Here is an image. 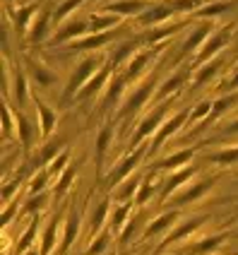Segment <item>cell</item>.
<instances>
[{
    "label": "cell",
    "mask_w": 238,
    "mask_h": 255,
    "mask_svg": "<svg viewBox=\"0 0 238 255\" xmlns=\"http://www.w3.org/2000/svg\"><path fill=\"white\" fill-rule=\"evenodd\" d=\"M226 10H231V2H214V5H207V7H202L200 14L202 17H212V14H222Z\"/></svg>",
    "instance_id": "cell-35"
},
{
    "label": "cell",
    "mask_w": 238,
    "mask_h": 255,
    "mask_svg": "<svg viewBox=\"0 0 238 255\" xmlns=\"http://www.w3.org/2000/svg\"><path fill=\"white\" fill-rule=\"evenodd\" d=\"M17 128H19V137H22V144L24 149L31 147V137H34V130H31V123L22 114H17Z\"/></svg>",
    "instance_id": "cell-22"
},
{
    "label": "cell",
    "mask_w": 238,
    "mask_h": 255,
    "mask_svg": "<svg viewBox=\"0 0 238 255\" xmlns=\"http://www.w3.org/2000/svg\"><path fill=\"white\" fill-rule=\"evenodd\" d=\"M164 114H166V109L161 106V109H156L154 114H149L147 118H144V121H142V123H140V130H137V135L132 137V147H135V144H137V142H140L144 135H149L152 130H156V128H159V123H161Z\"/></svg>",
    "instance_id": "cell-4"
},
{
    "label": "cell",
    "mask_w": 238,
    "mask_h": 255,
    "mask_svg": "<svg viewBox=\"0 0 238 255\" xmlns=\"http://www.w3.org/2000/svg\"><path fill=\"white\" fill-rule=\"evenodd\" d=\"M106 80H109V68H104V70H99V75H97V77H92V82H89V85L84 87L82 92H77V99H80V101H84V99H89V97H94V94H97L99 89L104 87V82H106Z\"/></svg>",
    "instance_id": "cell-9"
},
{
    "label": "cell",
    "mask_w": 238,
    "mask_h": 255,
    "mask_svg": "<svg viewBox=\"0 0 238 255\" xmlns=\"http://www.w3.org/2000/svg\"><path fill=\"white\" fill-rule=\"evenodd\" d=\"M109 41H111V34H94V36H89L84 41L70 43V51H94V48H99V46H104Z\"/></svg>",
    "instance_id": "cell-11"
},
{
    "label": "cell",
    "mask_w": 238,
    "mask_h": 255,
    "mask_svg": "<svg viewBox=\"0 0 238 255\" xmlns=\"http://www.w3.org/2000/svg\"><path fill=\"white\" fill-rule=\"evenodd\" d=\"M113 130L111 126H106L101 132H99V140H97V156H99V164L104 161V154H106V149H109V140H111Z\"/></svg>",
    "instance_id": "cell-28"
},
{
    "label": "cell",
    "mask_w": 238,
    "mask_h": 255,
    "mask_svg": "<svg viewBox=\"0 0 238 255\" xmlns=\"http://www.w3.org/2000/svg\"><path fill=\"white\" fill-rule=\"evenodd\" d=\"M48 173H51V171H46V173H41V176H34V178H31V188H29V190H31V195L41 193L43 188H46V181H48Z\"/></svg>",
    "instance_id": "cell-41"
},
{
    "label": "cell",
    "mask_w": 238,
    "mask_h": 255,
    "mask_svg": "<svg viewBox=\"0 0 238 255\" xmlns=\"http://www.w3.org/2000/svg\"><path fill=\"white\" fill-rule=\"evenodd\" d=\"M185 118H188V114H185V111H181V114L173 116L171 121H166V126H161V130L156 132V140L152 142V147H154V149H159V144L166 140L171 132H176V130H178V128H181L183 123H185Z\"/></svg>",
    "instance_id": "cell-6"
},
{
    "label": "cell",
    "mask_w": 238,
    "mask_h": 255,
    "mask_svg": "<svg viewBox=\"0 0 238 255\" xmlns=\"http://www.w3.org/2000/svg\"><path fill=\"white\" fill-rule=\"evenodd\" d=\"M210 29H212V24H210V22H205L202 27H197V29H195V34H193V36H190L188 41L183 43V53H190V51H195L197 46H200V43H202V41H205V39H207V34H210Z\"/></svg>",
    "instance_id": "cell-16"
},
{
    "label": "cell",
    "mask_w": 238,
    "mask_h": 255,
    "mask_svg": "<svg viewBox=\"0 0 238 255\" xmlns=\"http://www.w3.org/2000/svg\"><path fill=\"white\" fill-rule=\"evenodd\" d=\"M144 5H147L144 0H123V2L109 5V10H111V12H120V14H137Z\"/></svg>",
    "instance_id": "cell-18"
},
{
    "label": "cell",
    "mask_w": 238,
    "mask_h": 255,
    "mask_svg": "<svg viewBox=\"0 0 238 255\" xmlns=\"http://www.w3.org/2000/svg\"><path fill=\"white\" fill-rule=\"evenodd\" d=\"M48 19H51V14H48V10H43L41 14H39V19L34 22V27H31V34H29V39L34 43H41L43 39H46V29H48Z\"/></svg>",
    "instance_id": "cell-15"
},
{
    "label": "cell",
    "mask_w": 238,
    "mask_h": 255,
    "mask_svg": "<svg viewBox=\"0 0 238 255\" xmlns=\"http://www.w3.org/2000/svg\"><path fill=\"white\" fill-rule=\"evenodd\" d=\"M56 229H58V217H53V219H51V224H48V229H46V234H43L41 255L51 253V248H53V243H56Z\"/></svg>",
    "instance_id": "cell-27"
},
{
    "label": "cell",
    "mask_w": 238,
    "mask_h": 255,
    "mask_svg": "<svg viewBox=\"0 0 238 255\" xmlns=\"http://www.w3.org/2000/svg\"><path fill=\"white\" fill-rule=\"evenodd\" d=\"M72 176H75V169H72V166H68V169H65V173H63V178L58 181V188H56V200L60 198V195H63V193H65L68 188H70Z\"/></svg>",
    "instance_id": "cell-34"
},
{
    "label": "cell",
    "mask_w": 238,
    "mask_h": 255,
    "mask_svg": "<svg viewBox=\"0 0 238 255\" xmlns=\"http://www.w3.org/2000/svg\"><path fill=\"white\" fill-rule=\"evenodd\" d=\"M176 219H178V212H166V214H161L159 219H154V222H152V224L147 227V234H144V236L149 239V236H154V234H161V231H164L168 224H173Z\"/></svg>",
    "instance_id": "cell-17"
},
{
    "label": "cell",
    "mask_w": 238,
    "mask_h": 255,
    "mask_svg": "<svg viewBox=\"0 0 238 255\" xmlns=\"http://www.w3.org/2000/svg\"><path fill=\"white\" fill-rule=\"evenodd\" d=\"M125 77H118V80H113V85L109 87V94H106V99H104V111H109L113 106V101L118 99L120 94H123V87H125Z\"/></svg>",
    "instance_id": "cell-20"
},
{
    "label": "cell",
    "mask_w": 238,
    "mask_h": 255,
    "mask_svg": "<svg viewBox=\"0 0 238 255\" xmlns=\"http://www.w3.org/2000/svg\"><path fill=\"white\" fill-rule=\"evenodd\" d=\"M97 68H99V58H89V60H84L82 65L72 72L70 82H68V89H65V99H70L72 94H77V89L84 85V80L97 70Z\"/></svg>",
    "instance_id": "cell-1"
},
{
    "label": "cell",
    "mask_w": 238,
    "mask_h": 255,
    "mask_svg": "<svg viewBox=\"0 0 238 255\" xmlns=\"http://www.w3.org/2000/svg\"><path fill=\"white\" fill-rule=\"evenodd\" d=\"M106 214H109V200H104V202H99L97 212L92 214V234H97L99 229L104 227V219H106Z\"/></svg>",
    "instance_id": "cell-26"
},
{
    "label": "cell",
    "mask_w": 238,
    "mask_h": 255,
    "mask_svg": "<svg viewBox=\"0 0 238 255\" xmlns=\"http://www.w3.org/2000/svg\"><path fill=\"white\" fill-rule=\"evenodd\" d=\"M193 154H195V149H185V152H178V154H171L168 159H164L159 166H161V169H178L188 159H193Z\"/></svg>",
    "instance_id": "cell-21"
},
{
    "label": "cell",
    "mask_w": 238,
    "mask_h": 255,
    "mask_svg": "<svg viewBox=\"0 0 238 255\" xmlns=\"http://www.w3.org/2000/svg\"><path fill=\"white\" fill-rule=\"evenodd\" d=\"M152 87H154V80H147L144 85L137 89V94H132L130 99H127V104L123 106V111H120V116H130V114H135L137 109H140L142 104L147 101V97H149V92H152Z\"/></svg>",
    "instance_id": "cell-2"
},
{
    "label": "cell",
    "mask_w": 238,
    "mask_h": 255,
    "mask_svg": "<svg viewBox=\"0 0 238 255\" xmlns=\"http://www.w3.org/2000/svg\"><path fill=\"white\" fill-rule=\"evenodd\" d=\"M77 229H80V217H77V210L72 207L70 214H68V227H65V236H63V251H60V255H65V251L72 246V241H75V236H77Z\"/></svg>",
    "instance_id": "cell-8"
},
{
    "label": "cell",
    "mask_w": 238,
    "mask_h": 255,
    "mask_svg": "<svg viewBox=\"0 0 238 255\" xmlns=\"http://www.w3.org/2000/svg\"><path fill=\"white\" fill-rule=\"evenodd\" d=\"M238 87V75L234 77V80H229V85H226V89H236Z\"/></svg>",
    "instance_id": "cell-51"
},
{
    "label": "cell",
    "mask_w": 238,
    "mask_h": 255,
    "mask_svg": "<svg viewBox=\"0 0 238 255\" xmlns=\"http://www.w3.org/2000/svg\"><path fill=\"white\" fill-rule=\"evenodd\" d=\"M142 154H144V147H142V149H137L135 154H130V156H127L125 161H123V164H120V166H118V169H116V171L111 173V176H109V185L120 183V181L125 178L127 173H130V171H132L135 166H137V161L142 159Z\"/></svg>",
    "instance_id": "cell-3"
},
{
    "label": "cell",
    "mask_w": 238,
    "mask_h": 255,
    "mask_svg": "<svg viewBox=\"0 0 238 255\" xmlns=\"http://www.w3.org/2000/svg\"><path fill=\"white\" fill-rule=\"evenodd\" d=\"M135 188H137V178H130V183H127V188L123 190V193H120V198H125V195H130V193H132Z\"/></svg>",
    "instance_id": "cell-49"
},
{
    "label": "cell",
    "mask_w": 238,
    "mask_h": 255,
    "mask_svg": "<svg viewBox=\"0 0 238 255\" xmlns=\"http://www.w3.org/2000/svg\"><path fill=\"white\" fill-rule=\"evenodd\" d=\"M36 111H39V116H41V135L43 137H48L51 130H53V123H56V114L39 99H36Z\"/></svg>",
    "instance_id": "cell-13"
},
{
    "label": "cell",
    "mask_w": 238,
    "mask_h": 255,
    "mask_svg": "<svg viewBox=\"0 0 238 255\" xmlns=\"http://www.w3.org/2000/svg\"><path fill=\"white\" fill-rule=\"evenodd\" d=\"M56 152H58V144L53 142V144H48V147H46V149H43L41 154L36 156V159H34L31 164H34V166H43V161H48V159H51V156L56 154Z\"/></svg>",
    "instance_id": "cell-39"
},
{
    "label": "cell",
    "mask_w": 238,
    "mask_h": 255,
    "mask_svg": "<svg viewBox=\"0 0 238 255\" xmlns=\"http://www.w3.org/2000/svg\"><path fill=\"white\" fill-rule=\"evenodd\" d=\"M106 243H109V234H101L97 241L92 243V248H89V255H101L106 251Z\"/></svg>",
    "instance_id": "cell-42"
},
{
    "label": "cell",
    "mask_w": 238,
    "mask_h": 255,
    "mask_svg": "<svg viewBox=\"0 0 238 255\" xmlns=\"http://www.w3.org/2000/svg\"><path fill=\"white\" fill-rule=\"evenodd\" d=\"M195 171H197L195 166H188L185 171H178V173H173V176H171V178L166 181V188H164V198H166V195L171 193V190L181 188V183H185V181H188V178H190V176H193Z\"/></svg>",
    "instance_id": "cell-19"
},
{
    "label": "cell",
    "mask_w": 238,
    "mask_h": 255,
    "mask_svg": "<svg viewBox=\"0 0 238 255\" xmlns=\"http://www.w3.org/2000/svg\"><path fill=\"white\" fill-rule=\"evenodd\" d=\"M183 80H185V72H178L176 77L166 80V82L161 85V92H159V97H168L171 92H176V89H178V87L183 85Z\"/></svg>",
    "instance_id": "cell-32"
},
{
    "label": "cell",
    "mask_w": 238,
    "mask_h": 255,
    "mask_svg": "<svg viewBox=\"0 0 238 255\" xmlns=\"http://www.w3.org/2000/svg\"><path fill=\"white\" fill-rule=\"evenodd\" d=\"M238 104V94H231V97H224V99H219L217 104H214V111L210 114V121H214V118H219L222 114H226L229 109H234Z\"/></svg>",
    "instance_id": "cell-23"
},
{
    "label": "cell",
    "mask_w": 238,
    "mask_h": 255,
    "mask_svg": "<svg viewBox=\"0 0 238 255\" xmlns=\"http://www.w3.org/2000/svg\"><path fill=\"white\" fill-rule=\"evenodd\" d=\"M205 219H207V217H195V219H190V222H185L183 227H178V229H176V231H173V234H171V236H168V239H166V243H173V241H181V239H185L188 234H193L195 229H200V227H202V222H205Z\"/></svg>",
    "instance_id": "cell-14"
},
{
    "label": "cell",
    "mask_w": 238,
    "mask_h": 255,
    "mask_svg": "<svg viewBox=\"0 0 238 255\" xmlns=\"http://www.w3.org/2000/svg\"><path fill=\"white\" fill-rule=\"evenodd\" d=\"M171 12H173V7H154V10H149L147 14H142L140 19L144 22V24H156V22H161V19L171 17Z\"/></svg>",
    "instance_id": "cell-25"
},
{
    "label": "cell",
    "mask_w": 238,
    "mask_h": 255,
    "mask_svg": "<svg viewBox=\"0 0 238 255\" xmlns=\"http://www.w3.org/2000/svg\"><path fill=\"white\" fill-rule=\"evenodd\" d=\"M212 183H214V181H212V178H207V181H200V183L190 185V188L183 193L181 198H176L173 202H176V205H185V202H190V200H200L212 188Z\"/></svg>",
    "instance_id": "cell-7"
},
{
    "label": "cell",
    "mask_w": 238,
    "mask_h": 255,
    "mask_svg": "<svg viewBox=\"0 0 238 255\" xmlns=\"http://www.w3.org/2000/svg\"><path fill=\"white\" fill-rule=\"evenodd\" d=\"M236 159H238V149H226V152H219V154L212 156V161H217V164H231Z\"/></svg>",
    "instance_id": "cell-38"
},
{
    "label": "cell",
    "mask_w": 238,
    "mask_h": 255,
    "mask_svg": "<svg viewBox=\"0 0 238 255\" xmlns=\"http://www.w3.org/2000/svg\"><path fill=\"white\" fill-rule=\"evenodd\" d=\"M27 68L31 70L34 80H36L41 87H48V85H53V82H56V75H53V72H48V68H43V65H39V63L27 60Z\"/></svg>",
    "instance_id": "cell-12"
},
{
    "label": "cell",
    "mask_w": 238,
    "mask_h": 255,
    "mask_svg": "<svg viewBox=\"0 0 238 255\" xmlns=\"http://www.w3.org/2000/svg\"><path fill=\"white\" fill-rule=\"evenodd\" d=\"M127 212H130V205H123V207H118V210H116V214H113V231H120Z\"/></svg>",
    "instance_id": "cell-37"
},
{
    "label": "cell",
    "mask_w": 238,
    "mask_h": 255,
    "mask_svg": "<svg viewBox=\"0 0 238 255\" xmlns=\"http://www.w3.org/2000/svg\"><path fill=\"white\" fill-rule=\"evenodd\" d=\"M12 132V123H10V111L5 109V135H10Z\"/></svg>",
    "instance_id": "cell-50"
},
{
    "label": "cell",
    "mask_w": 238,
    "mask_h": 255,
    "mask_svg": "<svg viewBox=\"0 0 238 255\" xmlns=\"http://www.w3.org/2000/svg\"><path fill=\"white\" fill-rule=\"evenodd\" d=\"M210 109H212V104H210V101H202V104L197 106V111H195V114L190 116V121H200L202 116H205L207 111H210Z\"/></svg>",
    "instance_id": "cell-47"
},
{
    "label": "cell",
    "mask_w": 238,
    "mask_h": 255,
    "mask_svg": "<svg viewBox=\"0 0 238 255\" xmlns=\"http://www.w3.org/2000/svg\"><path fill=\"white\" fill-rule=\"evenodd\" d=\"M229 39H231V27L222 29V31H219L214 39H210V41H207V46H205V51L200 53V58H197V60H207L210 56L219 53V48H224L226 43H229Z\"/></svg>",
    "instance_id": "cell-5"
},
{
    "label": "cell",
    "mask_w": 238,
    "mask_h": 255,
    "mask_svg": "<svg viewBox=\"0 0 238 255\" xmlns=\"http://www.w3.org/2000/svg\"><path fill=\"white\" fill-rule=\"evenodd\" d=\"M34 231H36V219L31 222V227L27 229V234H24V236L19 239V246H17V253H24V251L29 248V243H31V239H34Z\"/></svg>",
    "instance_id": "cell-36"
},
{
    "label": "cell",
    "mask_w": 238,
    "mask_h": 255,
    "mask_svg": "<svg viewBox=\"0 0 238 255\" xmlns=\"http://www.w3.org/2000/svg\"><path fill=\"white\" fill-rule=\"evenodd\" d=\"M219 68H222V58H217V60L207 63V65H205V68L195 75V85H205L210 77H214V75H217V70H219Z\"/></svg>",
    "instance_id": "cell-24"
},
{
    "label": "cell",
    "mask_w": 238,
    "mask_h": 255,
    "mask_svg": "<svg viewBox=\"0 0 238 255\" xmlns=\"http://www.w3.org/2000/svg\"><path fill=\"white\" fill-rule=\"evenodd\" d=\"M27 255H36V251H29V253Z\"/></svg>",
    "instance_id": "cell-52"
},
{
    "label": "cell",
    "mask_w": 238,
    "mask_h": 255,
    "mask_svg": "<svg viewBox=\"0 0 238 255\" xmlns=\"http://www.w3.org/2000/svg\"><path fill=\"white\" fill-rule=\"evenodd\" d=\"M147 60H149V53H140L137 58H132V60H130V65H127V75H125V80H130V77H135V75H140L142 68L147 65Z\"/></svg>",
    "instance_id": "cell-30"
},
{
    "label": "cell",
    "mask_w": 238,
    "mask_h": 255,
    "mask_svg": "<svg viewBox=\"0 0 238 255\" xmlns=\"http://www.w3.org/2000/svg\"><path fill=\"white\" fill-rule=\"evenodd\" d=\"M46 200H48V195H46V193H39V195H34V198L29 200L24 210H27V212H36V210H41L43 205H46Z\"/></svg>",
    "instance_id": "cell-40"
},
{
    "label": "cell",
    "mask_w": 238,
    "mask_h": 255,
    "mask_svg": "<svg viewBox=\"0 0 238 255\" xmlns=\"http://www.w3.org/2000/svg\"><path fill=\"white\" fill-rule=\"evenodd\" d=\"M80 2H82V0H65V2H63V5H60V7L56 10L53 19H56V22L65 19V17L70 14V10H77V7H80Z\"/></svg>",
    "instance_id": "cell-33"
},
{
    "label": "cell",
    "mask_w": 238,
    "mask_h": 255,
    "mask_svg": "<svg viewBox=\"0 0 238 255\" xmlns=\"http://www.w3.org/2000/svg\"><path fill=\"white\" fill-rule=\"evenodd\" d=\"M68 156H70V154H68V152H63V154L58 156L56 161L51 164V173H60V171L65 169V164H68Z\"/></svg>",
    "instance_id": "cell-45"
},
{
    "label": "cell",
    "mask_w": 238,
    "mask_h": 255,
    "mask_svg": "<svg viewBox=\"0 0 238 255\" xmlns=\"http://www.w3.org/2000/svg\"><path fill=\"white\" fill-rule=\"evenodd\" d=\"M132 48H135V43H123V46H120V51H118V56L113 58V63L118 65V63H120V60H123V58H125L127 53L132 51Z\"/></svg>",
    "instance_id": "cell-48"
},
{
    "label": "cell",
    "mask_w": 238,
    "mask_h": 255,
    "mask_svg": "<svg viewBox=\"0 0 238 255\" xmlns=\"http://www.w3.org/2000/svg\"><path fill=\"white\" fill-rule=\"evenodd\" d=\"M27 82H24V77L22 75H17V101L19 104H24V99H27Z\"/></svg>",
    "instance_id": "cell-46"
},
{
    "label": "cell",
    "mask_w": 238,
    "mask_h": 255,
    "mask_svg": "<svg viewBox=\"0 0 238 255\" xmlns=\"http://www.w3.org/2000/svg\"><path fill=\"white\" fill-rule=\"evenodd\" d=\"M87 31V22L84 19H75V22H70V24H65V27L60 29L56 34V39H53V43H65L68 39H72V36H77V34H84Z\"/></svg>",
    "instance_id": "cell-10"
},
{
    "label": "cell",
    "mask_w": 238,
    "mask_h": 255,
    "mask_svg": "<svg viewBox=\"0 0 238 255\" xmlns=\"http://www.w3.org/2000/svg\"><path fill=\"white\" fill-rule=\"evenodd\" d=\"M200 2H202V0H176L171 7H173V10H193Z\"/></svg>",
    "instance_id": "cell-44"
},
{
    "label": "cell",
    "mask_w": 238,
    "mask_h": 255,
    "mask_svg": "<svg viewBox=\"0 0 238 255\" xmlns=\"http://www.w3.org/2000/svg\"><path fill=\"white\" fill-rule=\"evenodd\" d=\"M113 24H118V17L111 14V17H94L92 19V31L94 34H104V29L113 27Z\"/></svg>",
    "instance_id": "cell-31"
},
{
    "label": "cell",
    "mask_w": 238,
    "mask_h": 255,
    "mask_svg": "<svg viewBox=\"0 0 238 255\" xmlns=\"http://www.w3.org/2000/svg\"><path fill=\"white\" fill-rule=\"evenodd\" d=\"M222 241H224V234L212 236V239H205V241H200L197 246H193V248H190V253H207V251H214Z\"/></svg>",
    "instance_id": "cell-29"
},
{
    "label": "cell",
    "mask_w": 238,
    "mask_h": 255,
    "mask_svg": "<svg viewBox=\"0 0 238 255\" xmlns=\"http://www.w3.org/2000/svg\"><path fill=\"white\" fill-rule=\"evenodd\" d=\"M152 190H154V188H152V176H149V178L142 183L140 195H137V200H135V202H137V205H144V202H147V198L152 195Z\"/></svg>",
    "instance_id": "cell-43"
}]
</instances>
